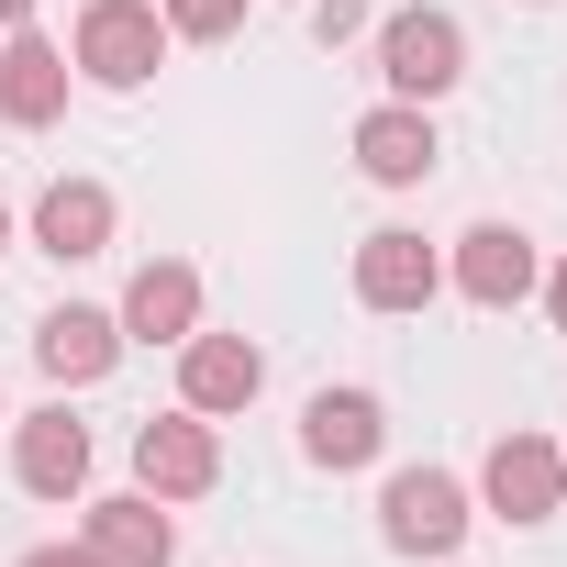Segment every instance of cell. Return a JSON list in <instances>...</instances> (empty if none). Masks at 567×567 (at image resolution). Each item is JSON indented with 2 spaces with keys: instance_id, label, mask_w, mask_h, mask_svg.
Segmentation results:
<instances>
[{
  "instance_id": "1",
  "label": "cell",
  "mask_w": 567,
  "mask_h": 567,
  "mask_svg": "<svg viewBox=\"0 0 567 567\" xmlns=\"http://www.w3.org/2000/svg\"><path fill=\"white\" fill-rule=\"evenodd\" d=\"M156 56H167V12L156 0H90L79 12V79H101V90H145L156 79Z\"/></svg>"
},
{
  "instance_id": "2",
  "label": "cell",
  "mask_w": 567,
  "mask_h": 567,
  "mask_svg": "<svg viewBox=\"0 0 567 567\" xmlns=\"http://www.w3.org/2000/svg\"><path fill=\"white\" fill-rule=\"evenodd\" d=\"M379 79H390V101H445V90L467 79V34H456V12H390V34H379Z\"/></svg>"
},
{
  "instance_id": "3",
  "label": "cell",
  "mask_w": 567,
  "mask_h": 567,
  "mask_svg": "<svg viewBox=\"0 0 567 567\" xmlns=\"http://www.w3.org/2000/svg\"><path fill=\"white\" fill-rule=\"evenodd\" d=\"M379 534H390L401 556H456V545H467V489H456L445 467H401V478L379 489Z\"/></svg>"
},
{
  "instance_id": "4",
  "label": "cell",
  "mask_w": 567,
  "mask_h": 567,
  "mask_svg": "<svg viewBox=\"0 0 567 567\" xmlns=\"http://www.w3.org/2000/svg\"><path fill=\"white\" fill-rule=\"evenodd\" d=\"M434 290H445V256H434L412 223H379V234L357 245V301H368V312H423Z\"/></svg>"
},
{
  "instance_id": "5",
  "label": "cell",
  "mask_w": 567,
  "mask_h": 567,
  "mask_svg": "<svg viewBox=\"0 0 567 567\" xmlns=\"http://www.w3.org/2000/svg\"><path fill=\"white\" fill-rule=\"evenodd\" d=\"M134 478H145V501H200V489L223 478V445H212V423H200V412H167V423H145V434H134Z\"/></svg>"
},
{
  "instance_id": "6",
  "label": "cell",
  "mask_w": 567,
  "mask_h": 567,
  "mask_svg": "<svg viewBox=\"0 0 567 567\" xmlns=\"http://www.w3.org/2000/svg\"><path fill=\"white\" fill-rule=\"evenodd\" d=\"M256 390H267V357H256L245 334H189V346H178V412L212 423V412H245Z\"/></svg>"
},
{
  "instance_id": "7",
  "label": "cell",
  "mask_w": 567,
  "mask_h": 567,
  "mask_svg": "<svg viewBox=\"0 0 567 567\" xmlns=\"http://www.w3.org/2000/svg\"><path fill=\"white\" fill-rule=\"evenodd\" d=\"M12 467H23V489H34V501H79V489H90V423H79L68 401L23 412V434H12Z\"/></svg>"
},
{
  "instance_id": "8",
  "label": "cell",
  "mask_w": 567,
  "mask_h": 567,
  "mask_svg": "<svg viewBox=\"0 0 567 567\" xmlns=\"http://www.w3.org/2000/svg\"><path fill=\"white\" fill-rule=\"evenodd\" d=\"M478 489H489V512H501V523H545V512L567 501V456H556L545 434H501V445H489V467H478Z\"/></svg>"
},
{
  "instance_id": "9",
  "label": "cell",
  "mask_w": 567,
  "mask_h": 567,
  "mask_svg": "<svg viewBox=\"0 0 567 567\" xmlns=\"http://www.w3.org/2000/svg\"><path fill=\"white\" fill-rule=\"evenodd\" d=\"M534 234H512V223H478V234H456V290L478 301V312H512V301H534Z\"/></svg>"
},
{
  "instance_id": "10",
  "label": "cell",
  "mask_w": 567,
  "mask_h": 567,
  "mask_svg": "<svg viewBox=\"0 0 567 567\" xmlns=\"http://www.w3.org/2000/svg\"><path fill=\"white\" fill-rule=\"evenodd\" d=\"M112 323H123L134 346H189V334H200V267H178V256L134 267V290H123Z\"/></svg>"
},
{
  "instance_id": "11",
  "label": "cell",
  "mask_w": 567,
  "mask_h": 567,
  "mask_svg": "<svg viewBox=\"0 0 567 567\" xmlns=\"http://www.w3.org/2000/svg\"><path fill=\"white\" fill-rule=\"evenodd\" d=\"M112 357H123V323H112V312H90V301H68V312H45V323H34V368H45L56 390L112 379Z\"/></svg>"
},
{
  "instance_id": "12",
  "label": "cell",
  "mask_w": 567,
  "mask_h": 567,
  "mask_svg": "<svg viewBox=\"0 0 567 567\" xmlns=\"http://www.w3.org/2000/svg\"><path fill=\"white\" fill-rule=\"evenodd\" d=\"M79 556H90V567H167V556H178V523H167L145 489H134V501H90Z\"/></svg>"
},
{
  "instance_id": "13",
  "label": "cell",
  "mask_w": 567,
  "mask_h": 567,
  "mask_svg": "<svg viewBox=\"0 0 567 567\" xmlns=\"http://www.w3.org/2000/svg\"><path fill=\"white\" fill-rule=\"evenodd\" d=\"M434 123H423V101H379L368 123H357V167L379 178V189H412V178H434Z\"/></svg>"
},
{
  "instance_id": "14",
  "label": "cell",
  "mask_w": 567,
  "mask_h": 567,
  "mask_svg": "<svg viewBox=\"0 0 567 567\" xmlns=\"http://www.w3.org/2000/svg\"><path fill=\"white\" fill-rule=\"evenodd\" d=\"M379 445H390V412H379L368 390H323V401L301 412V456H312V467H368Z\"/></svg>"
},
{
  "instance_id": "15",
  "label": "cell",
  "mask_w": 567,
  "mask_h": 567,
  "mask_svg": "<svg viewBox=\"0 0 567 567\" xmlns=\"http://www.w3.org/2000/svg\"><path fill=\"white\" fill-rule=\"evenodd\" d=\"M68 112V45H45V34H12L0 45V123H56Z\"/></svg>"
},
{
  "instance_id": "16",
  "label": "cell",
  "mask_w": 567,
  "mask_h": 567,
  "mask_svg": "<svg viewBox=\"0 0 567 567\" xmlns=\"http://www.w3.org/2000/svg\"><path fill=\"white\" fill-rule=\"evenodd\" d=\"M34 245H45L56 267L101 256V245H112V189H101V178H56V189L34 200Z\"/></svg>"
},
{
  "instance_id": "17",
  "label": "cell",
  "mask_w": 567,
  "mask_h": 567,
  "mask_svg": "<svg viewBox=\"0 0 567 567\" xmlns=\"http://www.w3.org/2000/svg\"><path fill=\"white\" fill-rule=\"evenodd\" d=\"M167 12V34H189V45H223L234 23H245V0H156Z\"/></svg>"
},
{
  "instance_id": "18",
  "label": "cell",
  "mask_w": 567,
  "mask_h": 567,
  "mask_svg": "<svg viewBox=\"0 0 567 567\" xmlns=\"http://www.w3.org/2000/svg\"><path fill=\"white\" fill-rule=\"evenodd\" d=\"M357 23H368V0H312V34H323V45H346Z\"/></svg>"
},
{
  "instance_id": "19",
  "label": "cell",
  "mask_w": 567,
  "mask_h": 567,
  "mask_svg": "<svg viewBox=\"0 0 567 567\" xmlns=\"http://www.w3.org/2000/svg\"><path fill=\"white\" fill-rule=\"evenodd\" d=\"M12 567H90L79 545H34V556H12Z\"/></svg>"
},
{
  "instance_id": "20",
  "label": "cell",
  "mask_w": 567,
  "mask_h": 567,
  "mask_svg": "<svg viewBox=\"0 0 567 567\" xmlns=\"http://www.w3.org/2000/svg\"><path fill=\"white\" fill-rule=\"evenodd\" d=\"M545 312H556V334H567V267H556V278H545Z\"/></svg>"
},
{
  "instance_id": "21",
  "label": "cell",
  "mask_w": 567,
  "mask_h": 567,
  "mask_svg": "<svg viewBox=\"0 0 567 567\" xmlns=\"http://www.w3.org/2000/svg\"><path fill=\"white\" fill-rule=\"evenodd\" d=\"M23 12H34V0H0V34H23Z\"/></svg>"
},
{
  "instance_id": "22",
  "label": "cell",
  "mask_w": 567,
  "mask_h": 567,
  "mask_svg": "<svg viewBox=\"0 0 567 567\" xmlns=\"http://www.w3.org/2000/svg\"><path fill=\"white\" fill-rule=\"evenodd\" d=\"M0 245H12V200H0Z\"/></svg>"
},
{
  "instance_id": "23",
  "label": "cell",
  "mask_w": 567,
  "mask_h": 567,
  "mask_svg": "<svg viewBox=\"0 0 567 567\" xmlns=\"http://www.w3.org/2000/svg\"><path fill=\"white\" fill-rule=\"evenodd\" d=\"M556 456H567V445H556Z\"/></svg>"
}]
</instances>
